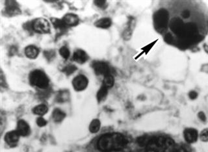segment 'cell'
<instances>
[{"mask_svg": "<svg viewBox=\"0 0 208 152\" xmlns=\"http://www.w3.org/2000/svg\"><path fill=\"white\" fill-rule=\"evenodd\" d=\"M200 139L203 142H208V128H206L201 131L200 134Z\"/></svg>", "mask_w": 208, "mask_h": 152, "instance_id": "4316f807", "label": "cell"}, {"mask_svg": "<svg viewBox=\"0 0 208 152\" xmlns=\"http://www.w3.org/2000/svg\"><path fill=\"white\" fill-rule=\"evenodd\" d=\"M169 27L174 33L178 37L181 36L184 28V23L179 18L175 17L172 18L169 22Z\"/></svg>", "mask_w": 208, "mask_h": 152, "instance_id": "52a82bcc", "label": "cell"}, {"mask_svg": "<svg viewBox=\"0 0 208 152\" xmlns=\"http://www.w3.org/2000/svg\"><path fill=\"white\" fill-rule=\"evenodd\" d=\"M44 55L46 59L48 61H51L55 58V52L54 50H47L44 52Z\"/></svg>", "mask_w": 208, "mask_h": 152, "instance_id": "484cf974", "label": "cell"}, {"mask_svg": "<svg viewBox=\"0 0 208 152\" xmlns=\"http://www.w3.org/2000/svg\"><path fill=\"white\" fill-rule=\"evenodd\" d=\"M108 94V89L106 88L105 86L102 85L101 86V88L99 89V90L97 93V100H98V102H101V101H104L106 97H107Z\"/></svg>", "mask_w": 208, "mask_h": 152, "instance_id": "ffe728a7", "label": "cell"}, {"mask_svg": "<svg viewBox=\"0 0 208 152\" xmlns=\"http://www.w3.org/2000/svg\"><path fill=\"white\" fill-rule=\"evenodd\" d=\"M189 97L192 100H195L198 97V93L195 90H192L189 93Z\"/></svg>", "mask_w": 208, "mask_h": 152, "instance_id": "1f68e13d", "label": "cell"}, {"mask_svg": "<svg viewBox=\"0 0 208 152\" xmlns=\"http://www.w3.org/2000/svg\"><path fill=\"white\" fill-rule=\"evenodd\" d=\"M101 127V122L98 119H94L89 125V131L92 133H96L100 130Z\"/></svg>", "mask_w": 208, "mask_h": 152, "instance_id": "7402d4cb", "label": "cell"}, {"mask_svg": "<svg viewBox=\"0 0 208 152\" xmlns=\"http://www.w3.org/2000/svg\"><path fill=\"white\" fill-rule=\"evenodd\" d=\"M164 40L167 44H172L174 42V37L170 33H166L165 36Z\"/></svg>", "mask_w": 208, "mask_h": 152, "instance_id": "f1b7e54d", "label": "cell"}, {"mask_svg": "<svg viewBox=\"0 0 208 152\" xmlns=\"http://www.w3.org/2000/svg\"><path fill=\"white\" fill-rule=\"evenodd\" d=\"M169 24V14L164 8H161L154 15V25L158 33H162L167 29Z\"/></svg>", "mask_w": 208, "mask_h": 152, "instance_id": "7a4b0ae2", "label": "cell"}, {"mask_svg": "<svg viewBox=\"0 0 208 152\" xmlns=\"http://www.w3.org/2000/svg\"><path fill=\"white\" fill-rule=\"evenodd\" d=\"M77 68L74 64H68L63 69V72H64L66 76H70L77 70Z\"/></svg>", "mask_w": 208, "mask_h": 152, "instance_id": "cb8c5ba5", "label": "cell"}, {"mask_svg": "<svg viewBox=\"0 0 208 152\" xmlns=\"http://www.w3.org/2000/svg\"><path fill=\"white\" fill-rule=\"evenodd\" d=\"M32 29L39 34H46L50 32L49 22L44 18H39L31 23Z\"/></svg>", "mask_w": 208, "mask_h": 152, "instance_id": "277c9868", "label": "cell"}, {"mask_svg": "<svg viewBox=\"0 0 208 152\" xmlns=\"http://www.w3.org/2000/svg\"><path fill=\"white\" fill-rule=\"evenodd\" d=\"M114 83V79L113 75L109 74V75L104 76L102 85L105 86L106 88L109 89L113 86Z\"/></svg>", "mask_w": 208, "mask_h": 152, "instance_id": "603a6c76", "label": "cell"}, {"mask_svg": "<svg viewBox=\"0 0 208 152\" xmlns=\"http://www.w3.org/2000/svg\"><path fill=\"white\" fill-rule=\"evenodd\" d=\"M128 143L127 138L121 133H107L100 137L97 148L101 152L119 151L126 148Z\"/></svg>", "mask_w": 208, "mask_h": 152, "instance_id": "6da1fadb", "label": "cell"}, {"mask_svg": "<svg viewBox=\"0 0 208 152\" xmlns=\"http://www.w3.org/2000/svg\"><path fill=\"white\" fill-rule=\"evenodd\" d=\"M94 4L97 7L100 8H103L106 5V1H102V0H98V1H94Z\"/></svg>", "mask_w": 208, "mask_h": 152, "instance_id": "f546056e", "label": "cell"}, {"mask_svg": "<svg viewBox=\"0 0 208 152\" xmlns=\"http://www.w3.org/2000/svg\"><path fill=\"white\" fill-rule=\"evenodd\" d=\"M183 137L187 143L193 144L197 141L198 133L195 128H186L183 131Z\"/></svg>", "mask_w": 208, "mask_h": 152, "instance_id": "30bf717a", "label": "cell"}, {"mask_svg": "<svg viewBox=\"0 0 208 152\" xmlns=\"http://www.w3.org/2000/svg\"><path fill=\"white\" fill-rule=\"evenodd\" d=\"M153 137H150V136H147V135L139 137L138 138H137V143L141 147H145V146L147 147L150 144V142L152 140Z\"/></svg>", "mask_w": 208, "mask_h": 152, "instance_id": "ac0fdd59", "label": "cell"}, {"mask_svg": "<svg viewBox=\"0 0 208 152\" xmlns=\"http://www.w3.org/2000/svg\"><path fill=\"white\" fill-rule=\"evenodd\" d=\"M30 84L40 89H46L49 86V80L47 75L40 70L32 71L29 76Z\"/></svg>", "mask_w": 208, "mask_h": 152, "instance_id": "3957f363", "label": "cell"}, {"mask_svg": "<svg viewBox=\"0 0 208 152\" xmlns=\"http://www.w3.org/2000/svg\"><path fill=\"white\" fill-rule=\"evenodd\" d=\"M92 67L96 75L107 76L111 74V69L108 64L103 61H94L92 63Z\"/></svg>", "mask_w": 208, "mask_h": 152, "instance_id": "5b68a950", "label": "cell"}, {"mask_svg": "<svg viewBox=\"0 0 208 152\" xmlns=\"http://www.w3.org/2000/svg\"><path fill=\"white\" fill-rule=\"evenodd\" d=\"M69 96H70V94L68 90L59 91L56 96L57 102L63 103L64 101H66L69 99Z\"/></svg>", "mask_w": 208, "mask_h": 152, "instance_id": "44dd1931", "label": "cell"}, {"mask_svg": "<svg viewBox=\"0 0 208 152\" xmlns=\"http://www.w3.org/2000/svg\"><path fill=\"white\" fill-rule=\"evenodd\" d=\"M16 131L22 137L28 136L31 133V129L26 121L24 120H19L17 123Z\"/></svg>", "mask_w": 208, "mask_h": 152, "instance_id": "7c38bea8", "label": "cell"}, {"mask_svg": "<svg viewBox=\"0 0 208 152\" xmlns=\"http://www.w3.org/2000/svg\"><path fill=\"white\" fill-rule=\"evenodd\" d=\"M112 25V20L109 18H102L94 23V25L98 28L107 29Z\"/></svg>", "mask_w": 208, "mask_h": 152, "instance_id": "2e32d148", "label": "cell"}, {"mask_svg": "<svg viewBox=\"0 0 208 152\" xmlns=\"http://www.w3.org/2000/svg\"><path fill=\"white\" fill-rule=\"evenodd\" d=\"M88 59H89V56H88L87 53L83 49H76L73 54L72 60L78 64H84L88 61Z\"/></svg>", "mask_w": 208, "mask_h": 152, "instance_id": "4fadbf2b", "label": "cell"}, {"mask_svg": "<svg viewBox=\"0 0 208 152\" xmlns=\"http://www.w3.org/2000/svg\"><path fill=\"white\" fill-rule=\"evenodd\" d=\"M198 117L203 122H205L207 120L205 113L202 111H200L198 113Z\"/></svg>", "mask_w": 208, "mask_h": 152, "instance_id": "4dcf8cb0", "label": "cell"}, {"mask_svg": "<svg viewBox=\"0 0 208 152\" xmlns=\"http://www.w3.org/2000/svg\"><path fill=\"white\" fill-rule=\"evenodd\" d=\"M89 85V79L83 74L78 75L73 78L72 81V86L76 91L84 90Z\"/></svg>", "mask_w": 208, "mask_h": 152, "instance_id": "8992f818", "label": "cell"}, {"mask_svg": "<svg viewBox=\"0 0 208 152\" xmlns=\"http://www.w3.org/2000/svg\"><path fill=\"white\" fill-rule=\"evenodd\" d=\"M173 152H188V151L183 148H176V150Z\"/></svg>", "mask_w": 208, "mask_h": 152, "instance_id": "836d02e7", "label": "cell"}, {"mask_svg": "<svg viewBox=\"0 0 208 152\" xmlns=\"http://www.w3.org/2000/svg\"><path fill=\"white\" fill-rule=\"evenodd\" d=\"M59 54L61 55V56L65 60H68L70 57V52L69 49L65 46H62L61 48L59 49Z\"/></svg>", "mask_w": 208, "mask_h": 152, "instance_id": "d4e9b609", "label": "cell"}, {"mask_svg": "<svg viewBox=\"0 0 208 152\" xmlns=\"http://www.w3.org/2000/svg\"><path fill=\"white\" fill-rule=\"evenodd\" d=\"M51 21H52L54 29L56 31V38H59L60 36L63 35L68 31V27L64 24L62 19L61 20L56 18H51Z\"/></svg>", "mask_w": 208, "mask_h": 152, "instance_id": "9c48e42d", "label": "cell"}, {"mask_svg": "<svg viewBox=\"0 0 208 152\" xmlns=\"http://www.w3.org/2000/svg\"><path fill=\"white\" fill-rule=\"evenodd\" d=\"M5 15L8 16H14L21 14L19 5L15 1H6Z\"/></svg>", "mask_w": 208, "mask_h": 152, "instance_id": "ba28073f", "label": "cell"}, {"mask_svg": "<svg viewBox=\"0 0 208 152\" xmlns=\"http://www.w3.org/2000/svg\"><path fill=\"white\" fill-rule=\"evenodd\" d=\"M159 152H165V151H159Z\"/></svg>", "mask_w": 208, "mask_h": 152, "instance_id": "e575fe53", "label": "cell"}, {"mask_svg": "<svg viewBox=\"0 0 208 152\" xmlns=\"http://www.w3.org/2000/svg\"><path fill=\"white\" fill-rule=\"evenodd\" d=\"M63 21L66 25L68 27H75L78 25L80 22L79 17L73 13H68L63 18Z\"/></svg>", "mask_w": 208, "mask_h": 152, "instance_id": "5bb4252c", "label": "cell"}, {"mask_svg": "<svg viewBox=\"0 0 208 152\" xmlns=\"http://www.w3.org/2000/svg\"><path fill=\"white\" fill-rule=\"evenodd\" d=\"M48 111V107L45 104H40L36 105L33 109V113L35 114L39 115V116H43Z\"/></svg>", "mask_w": 208, "mask_h": 152, "instance_id": "d6986e66", "label": "cell"}, {"mask_svg": "<svg viewBox=\"0 0 208 152\" xmlns=\"http://www.w3.org/2000/svg\"><path fill=\"white\" fill-rule=\"evenodd\" d=\"M20 135L16 130L7 132L5 136V141L10 146H15L20 140Z\"/></svg>", "mask_w": 208, "mask_h": 152, "instance_id": "8fae6325", "label": "cell"}, {"mask_svg": "<svg viewBox=\"0 0 208 152\" xmlns=\"http://www.w3.org/2000/svg\"><path fill=\"white\" fill-rule=\"evenodd\" d=\"M47 121L42 117H40L36 119V124H37L39 127H44L47 125Z\"/></svg>", "mask_w": 208, "mask_h": 152, "instance_id": "83f0119b", "label": "cell"}, {"mask_svg": "<svg viewBox=\"0 0 208 152\" xmlns=\"http://www.w3.org/2000/svg\"><path fill=\"white\" fill-rule=\"evenodd\" d=\"M39 49L33 45H29L25 48L24 53L26 56L30 59H35L39 56Z\"/></svg>", "mask_w": 208, "mask_h": 152, "instance_id": "9a60e30c", "label": "cell"}, {"mask_svg": "<svg viewBox=\"0 0 208 152\" xmlns=\"http://www.w3.org/2000/svg\"><path fill=\"white\" fill-rule=\"evenodd\" d=\"M65 117L66 113L63 111L61 109L56 108L53 110L52 113V118L55 122L59 123L62 122Z\"/></svg>", "mask_w": 208, "mask_h": 152, "instance_id": "e0dca14e", "label": "cell"}, {"mask_svg": "<svg viewBox=\"0 0 208 152\" xmlns=\"http://www.w3.org/2000/svg\"><path fill=\"white\" fill-rule=\"evenodd\" d=\"M190 12H189V11L188 10H186V11H184L182 12V16L183 18H188L189 16H190Z\"/></svg>", "mask_w": 208, "mask_h": 152, "instance_id": "d6a6232c", "label": "cell"}]
</instances>
